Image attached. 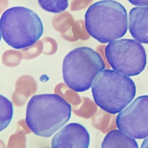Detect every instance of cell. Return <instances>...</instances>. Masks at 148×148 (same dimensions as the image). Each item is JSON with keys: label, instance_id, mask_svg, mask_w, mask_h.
<instances>
[{"label": "cell", "instance_id": "obj_8", "mask_svg": "<svg viewBox=\"0 0 148 148\" xmlns=\"http://www.w3.org/2000/svg\"><path fill=\"white\" fill-rule=\"evenodd\" d=\"M90 138L86 128L80 124H68L58 132L52 139L53 148H87Z\"/></svg>", "mask_w": 148, "mask_h": 148}, {"label": "cell", "instance_id": "obj_11", "mask_svg": "<svg viewBox=\"0 0 148 148\" xmlns=\"http://www.w3.org/2000/svg\"><path fill=\"white\" fill-rule=\"evenodd\" d=\"M1 115H0V131L5 130L8 126L14 114L12 103L7 98L3 95L0 96Z\"/></svg>", "mask_w": 148, "mask_h": 148}, {"label": "cell", "instance_id": "obj_1", "mask_svg": "<svg viewBox=\"0 0 148 148\" xmlns=\"http://www.w3.org/2000/svg\"><path fill=\"white\" fill-rule=\"evenodd\" d=\"M71 111V105L60 95H34L27 103L26 123L35 135L50 137L70 120Z\"/></svg>", "mask_w": 148, "mask_h": 148}, {"label": "cell", "instance_id": "obj_9", "mask_svg": "<svg viewBox=\"0 0 148 148\" xmlns=\"http://www.w3.org/2000/svg\"><path fill=\"white\" fill-rule=\"evenodd\" d=\"M129 29L135 40L148 44V7H136L129 13Z\"/></svg>", "mask_w": 148, "mask_h": 148}, {"label": "cell", "instance_id": "obj_4", "mask_svg": "<svg viewBox=\"0 0 148 148\" xmlns=\"http://www.w3.org/2000/svg\"><path fill=\"white\" fill-rule=\"evenodd\" d=\"M1 38L17 50L32 47L44 33L42 21L35 12L27 8L16 6L6 10L0 20Z\"/></svg>", "mask_w": 148, "mask_h": 148}, {"label": "cell", "instance_id": "obj_13", "mask_svg": "<svg viewBox=\"0 0 148 148\" xmlns=\"http://www.w3.org/2000/svg\"><path fill=\"white\" fill-rule=\"evenodd\" d=\"M130 3H131L134 5L137 6H139L140 7H148V1H132L130 0L129 1Z\"/></svg>", "mask_w": 148, "mask_h": 148}, {"label": "cell", "instance_id": "obj_6", "mask_svg": "<svg viewBox=\"0 0 148 148\" xmlns=\"http://www.w3.org/2000/svg\"><path fill=\"white\" fill-rule=\"evenodd\" d=\"M105 53L113 70L129 77L140 74L147 64L144 47L134 40L122 39L110 42L106 47Z\"/></svg>", "mask_w": 148, "mask_h": 148}, {"label": "cell", "instance_id": "obj_12", "mask_svg": "<svg viewBox=\"0 0 148 148\" xmlns=\"http://www.w3.org/2000/svg\"><path fill=\"white\" fill-rule=\"evenodd\" d=\"M38 2L43 10L53 13L62 12L69 6L67 0H39Z\"/></svg>", "mask_w": 148, "mask_h": 148}, {"label": "cell", "instance_id": "obj_10", "mask_svg": "<svg viewBox=\"0 0 148 148\" xmlns=\"http://www.w3.org/2000/svg\"><path fill=\"white\" fill-rule=\"evenodd\" d=\"M101 148H138L135 138L119 130L111 131L105 136Z\"/></svg>", "mask_w": 148, "mask_h": 148}, {"label": "cell", "instance_id": "obj_5", "mask_svg": "<svg viewBox=\"0 0 148 148\" xmlns=\"http://www.w3.org/2000/svg\"><path fill=\"white\" fill-rule=\"evenodd\" d=\"M106 65L99 53L90 47H81L69 52L62 66L63 79L76 92H84L92 87L97 76Z\"/></svg>", "mask_w": 148, "mask_h": 148}, {"label": "cell", "instance_id": "obj_14", "mask_svg": "<svg viewBox=\"0 0 148 148\" xmlns=\"http://www.w3.org/2000/svg\"><path fill=\"white\" fill-rule=\"evenodd\" d=\"M141 148H148V137L145 138V139L143 141Z\"/></svg>", "mask_w": 148, "mask_h": 148}, {"label": "cell", "instance_id": "obj_3", "mask_svg": "<svg viewBox=\"0 0 148 148\" xmlns=\"http://www.w3.org/2000/svg\"><path fill=\"white\" fill-rule=\"evenodd\" d=\"M91 90L95 103L112 114L126 108L136 92V85L129 76L110 69L104 70L97 76Z\"/></svg>", "mask_w": 148, "mask_h": 148}, {"label": "cell", "instance_id": "obj_2", "mask_svg": "<svg viewBox=\"0 0 148 148\" xmlns=\"http://www.w3.org/2000/svg\"><path fill=\"white\" fill-rule=\"evenodd\" d=\"M85 27L88 34L99 42L110 43L123 37L127 32V11L115 1H98L86 12Z\"/></svg>", "mask_w": 148, "mask_h": 148}, {"label": "cell", "instance_id": "obj_7", "mask_svg": "<svg viewBox=\"0 0 148 148\" xmlns=\"http://www.w3.org/2000/svg\"><path fill=\"white\" fill-rule=\"evenodd\" d=\"M119 130L135 139L148 137V95L136 98L117 116Z\"/></svg>", "mask_w": 148, "mask_h": 148}]
</instances>
